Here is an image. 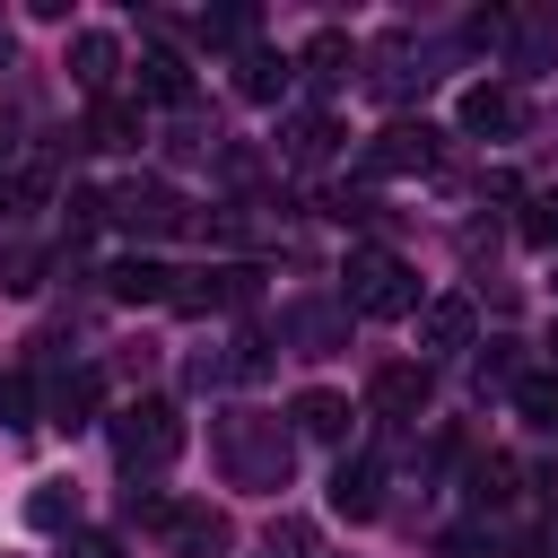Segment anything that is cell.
Here are the masks:
<instances>
[{
	"label": "cell",
	"mask_w": 558,
	"mask_h": 558,
	"mask_svg": "<svg viewBox=\"0 0 558 558\" xmlns=\"http://www.w3.org/2000/svg\"><path fill=\"white\" fill-rule=\"evenodd\" d=\"M218 471H227L235 488H288V471H296L288 418H270V410H227V418H218Z\"/></svg>",
	"instance_id": "obj_1"
},
{
	"label": "cell",
	"mask_w": 558,
	"mask_h": 558,
	"mask_svg": "<svg viewBox=\"0 0 558 558\" xmlns=\"http://www.w3.org/2000/svg\"><path fill=\"white\" fill-rule=\"evenodd\" d=\"M174 453H183V410L166 392H140V401L113 410V462H122V480H157Z\"/></svg>",
	"instance_id": "obj_2"
},
{
	"label": "cell",
	"mask_w": 558,
	"mask_h": 558,
	"mask_svg": "<svg viewBox=\"0 0 558 558\" xmlns=\"http://www.w3.org/2000/svg\"><path fill=\"white\" fill-rule=\"evenodd\" d=\"M340 305H349V314H375V323L418 314V270H410L392 244H357V253L340 262Z\"/></svg>",
	"instance_id": "obj_3"
},
{
	"label": "cell",
	"mask_w": 558,
	"mask_h": 558,
	"mask_svg": "<svg viewBox=\"0 0 558 558\" xmlns=\"http://www.w3.org/2000/svg\"><path fill=\"white\" fill-rule=\"evenodd\" d=\"M131 514H140V523H157V541H166L174 558H227V549H235V523H227L218 506H192V497H148V488H131Z\"/></svg>",
	"instance_id": "obj_4"
},
{
	"label": "cell",
	"mask_w": 558,
	"mask_h": 558,
	"mask_svg": "<svg viewBox=\"0 0 558 558\" xmlns=\"http://www.w3.org/2000/svg\"><path fill=\"white\" fill-rule=\"evenodd\" d=\"M105 218H113L122 235H174V227L192 218V201H183L166 174H131V183L105 192Z\"/></svg>",
	"instance_id": "obj_5"
},
{
	"label": "cell",
	"mask_w": 558,
	"mask_h": 558,
	"mask_svg": "<svg viewBox=\"0 0 558 558\" xmlns=\"http://www.w3.org/2000/svg\"><path fill=\"white\" fill-rule=\"evenodd\" d=\"M279 340H296L305 357H331V349H349V305L296 296V305H279Z\"/></svg>",
	"instance_id": "obj_6"
},
{
	"label": "cell",
	"mask_w": 558,
	"mask_h": 558,
	"mask_svg": "<svg viewBox=\"0 0 558 558\" xmlns=\"http://www.w3.org/2000/svg\"><path fill=\"white\" fill-rule=\"evenodd\" d=\"M427 392H436L427 357H418V366H410V357H392V366H375V375H366V410H375V418H418V410H427Z\"/></svg>",
	"instance_id": "obj_7"
},
{
	"label": "cell",
	"mask_w": 558,
	"mask_h": 558,
	"mask_svg": "<svg viewBox=\"0 0 558 558\" xmlns=\"http://www.w3.org/2000/svg\"><path fill=\"white\" fill-rule=\"evenodd\" d=\"M436 148H445V140H436V122H384V131H375V148H366V166H375V174H427V166H436Z\"/></svg>",
	"instance_id": "obj_8"
},
{
	"label": "cell",
	"mask_w": 558,
	"mask_h": 558,
	"mask_svg": "<svg viewBox=\"0 0 558 558\" xmlns=\"http://www.w3.org/2000/svg\"><path fill=\"white\" fill-rule=\"evenodd\" d=\"M331 514H349V523L384 514V462H375V453H340V471H331Z\"/></svg>",
	"instance_id": "obj_9"
},
{
	"label": "cell",
	"mask_w": 558,
	"mask_h": 558,
	"mask_svg": "<svg viewBox=\"0 0 558 558\" xmlns=\"http://www.w3.org/2000/svg\"><path fill=\"white\" fill-rule=\"evenodd\" d=\"M288 78H296L288 52H270V44H244V52H235V96H244V105H279Z\"/></svg>",
	"instance_id": "obj_10"
},
{
	"label": "cell",
	"mask_w": 558,
	"mask_h": 558,
	"mask_svg": "<svg viewBox=\"0 0 558 558\" xmlns=\"http://www.w3.org/2000/svg\"><path fill=\"white\" fill-rule=\"evenodd\" d=\"M462 131H480V140H514V131H523V96L497 87V78H480V87L462 96Z\"/></svg>",
	"instance_id": "obj_11"
},
{
	"label": "cell",
	"mask_w": 558,
	"mask_h": 558,
	"mask_svg": "<svg viewBox=\"0 0 558 558\" xmlns=\"http://www.w3.org/2000/svg\"><path fill=\"white\" fill-rule=\"evenodd\" d=\"M174 305H183V314H209V305H253V270H235V262H227V270H183V279H174Z\"/></svg>",
	"instance_id": "obj_12"
},
{
	"label": "cell",
	"mask_w": 558,
	"mask_h": 558,
	"mask_svg": "<svg viewBox=\"0 0 558 558\" xmlns=\"http://www.w3.org/2000/svg\"><path fill=\"white\" fill-rule=\"evenodd\" d=\"M113 70H122V44H113L105 26H78V35H70V78H78L87 96H113Z\"/></svg>",
	"instance_id": "obj_13"
},
{
	"label": "cell",
	"mask_w": 558,
	"mask_h": 558,
	"mask_svg": "<svg viewBox=\"0 0 558 558\" xmlns=\"http://www.w3.org/2000/svg\"><path fill=\"white\" fill-rule=\"evenodd\" d=\"M174 279H183V270H166V262H148V253H131V262L105 270V288H113L122 305H174Z\"/></svg>",
	"instance_id": "obj_14"
},
{
	"label": "cell",
	"mask_w": 558,
	"mask_h": 558,
	"mask_svg": "<svg viewBox=\"0 0 558 558\" xmlns=\"http://www.w3.org/2000/svg\"><path fill=\"white\" fill-rule=\"evenodd\" d=\"M418 349H427V357L471 349V296H427V305H418Z\"/></svg>",
	"instance_id": "obj_15"
},
{
	"label": "cell",
	"mask_w": 558,
	"mask_h": 558,
	"mask_svg": "<svg viewBox=\"0 0 558 558\" xmlns=\"http://www.w3.org/2000/svg\"><path fill=\"white\" fill-rule=\"evenodd\" d=\"M96 392H105V384H96V366H70V375H52V392H44V418L78 436V427L96 418Z\"/></svg>",
	"instance_id": "obj_16"
},
{
	"label": "cell",
	"mask_w": 558,
	"mask_h": 558,
	"mask_svg": "<svg viewBox=\"0 0 558 558\" xmlns=\"http://www.w3.org/2000/svg\"><path fill=\"white\" fill-rule=\"evenodd\" d=\"M140 96H148V105H192V61L166 52V44H148V52H140Z\"/></svg>",
	"instance_id": "obj_17"
},
{
	"label": "cell",
	"mask_w": 558,
	"mask_h": 558,
	"mask_svg": "<svg viewBox=\"0 0 558 558\" xmlns=\"http://www.w3.org/2000/svg\"><path fill=\"white\" fill-rule=\"evenodd\" d=\"M296 70H305L314 87H349V70H357V44H349L340 26H323V35H314V44L296 52Z\"/></svg>",
	"instance_id": "obj_18"
},
{
	"label": "cell",
	"mask_w": 558,
	"mask_h": 558,
	"mask_svg": "<svg viewBox=\"0 0 558 558\" xmlns=\"http://www.w3.org/2000/svg\"><path fill=\"white\" fill-rule=\"evenodd\" d=\"M78 140H87V148H140V105H131V96H96Z\"/></svg>",
	"instance_id": "obj_19"
},
{
	"label": "cell",
	"mask_w": 558,
	"mask_h": 558,
	"mask_svg": "<svg viewBox=\"0 0 558 558\" xmlns=\"http://www.w3.org/2000/svg\"><path fill=\"white\" fill-rule=\"evenodd\" d=\"M366 87H375V96H410V87H427V70H410V35H384V44H375Z\"/></svg>",
	"instance_id": "obj_20"
},
{
	"label": "cell",
	"mask_w": 558,
	"mask_h": 558,
	"mask_svg": "<svg viewBox=\"0 0 558 558\" xmlns=\"http://www.w3.org/2000/svg\"><path fill=\"white\" fill-rule=\"evenodd\" d=\"M331 140H340V131H331V113H288V122H279L288 166H323V157H331Z\"/></svg>",
	"instance_id": "obj_21"
},
{
	"label": "cell",
	"mask_w": 558,
	"mask_h": 558,
	"mask_svg": "<svg viewBox=\"0 0 558 558\" xmlns=\"http://www.w3.org/2000/svg\"><path fill=\"white\" fill-rule=\"evenodd\" d=\"M288 418H296V436H323V445H340V436H349V401H340V392H323V384H314V392H296V410H288Z\"/></svg>",
	"instance_id": "obj_22"
},
{
	"label": "cell",
	"mask_w": 558,
	"mask_h": 558,
	"mask_svg": "<svg viewBox=\"0 0 558 558\" xmlns=\"http://www.w3.org/2000/svg\"><path fill=\"white\" fill-rule=\"evenodd\" d=\"M35 201H52V157H17V166L0 174V209H9V218H26Z\"/></svg>",
	"instance_id": "obj_23"
},
{
	"label": "cell",
	"mask_w": 558,
	"mask_h": 558,
	"mask_svg": "<svg viewBox=\"0 0 558 558\" xmlns=\"http://www.w3.org/2000/svg\"><path fill=\"white\" fill-rule=\"evenodd\" d=\"M26 523H35V532H78V488H70V480H44V488L26 497Z\"/></svg>",
	"instance_id": "obj_24"
},
{
	"label": "cell",
	"mask_w": 558,
	"mask_h": 558,
	"mask_svg": "<svg viewBox=\"0 0 558 558\" xmlns=\"http://www.w3.org/2000/svg\"><path fill=\"white\" fill-rule=\"evenodd\" d=\"M514 480H523V471H514L506 453H480V462H471V506H506Z\"/></svg>",
	"instance_id": "obj_25"
},
{
	"label": "cell",
	"mask_w": 558,
	"mask_h": 558,
	"mask_svg": "<svg viewBox=\"0 0 558 558\" xmlns=\"http://www.w3.org/2000/svg\"><path fill=\"white\" fill-rule=\"evenodd\" d=\"M514 410H523L532 427H558V366H541V375H523V384H514Z\"/></svg>",
	"instance_id": "obj_26"
},
{
	"label": "cell",
	"mask_w": 558,
	"mask_h": 558,
	"mask_svg": "<svg viewBox=\"0 0 558 558\" xmlns=\"http://www.w3.org/2000/svg\"><path fill=\"white\" fill-rule=\"evenodd\" d=\"M488 384H506V392L523 384V357H514V340H488V349H480V392H488Z\"/></svg>",
	"instance_id": "obj_27"
},
{
	"label": "cell",
	"mask_w": 558,
	"mask_h": 558,
	"mask_svg": "<svg viewBox=\"0 0 558 558\" xmlns=\"http://www.w3.org/2000/svg\"><path fill=\"white\" fill-rule=\"evenodd\" d=\"M523 244H541V253H558V192H541V201L523 209Z\"/></svg>",
	"instance_id": "obj_28"
},
{
	"label": "cell",
	"mask_w": 558,
	"mask_h": 558,
	"mask_svg": "<svg viewBox=\"0 0 558 558\" xmlns=\"http://www.w3.org/2000/svg\"><path fill=\"white\" fill-rule=\"evenodd\" d=\"M0 418L9 427H35V384L26 375H0Z\"/></svg>",
	"instance_id": "obj_29"
},
{
	"label": "cell",
	"mask_w": 558,
	"mask_h": 558,
	"mask_svg": "<svg viewBox=\"0 0 558 558\" xmlns=\"http://www.w3.org/2000/svg\"><path fill=\"white\" fill-rule=\"evenodd\" d=\"M253 35V9H218V17H201V44H244Z\"/></svg>",
	"instance_id": "obj_30"
},
{
	"label": "cell",
	"mask_w": 558,
	"mask_h": 558,
	"mask_svg": "<svg viewBox=\"0 0 558 558\" xmlns=\"http://www.w3.org/2000/svg\"><path fill=\"white\" fill-rule=\"evenodd\" d=\"M61 558H122V541H113V532H70Z\"/></svg>",
	"instance_id": "obj_31"
},
{
	"label": "cell",
	"mask_w": 558,
	"mask_h": 558,
	"mask_svg": "<svg viewBox=\"0 0 558 558\" xmlns=\"http://www.w3.org/2000/svg\"><path fill=\"white\" fill-rule=\"evenodd\" d=\"M279 549H288V558H305V549H314V532H305V523H270V558H279Z\"/></svg>",
	"instance_id": "obj_32"
},
{
	"label": "cell",
	"mask_w": 558,
	"mask_h": 558,
	"mask_svg": "<svg viewBox=\"0 0 558 558\" xmlns=\"http://www.w3.org/2000/svg\"><path fill=\"white\" fill-rule=\"evenodd\" d=\"M445 558H497V532H453Z\"/></svg>",
	"instance_id": "obj_33"
},
{
	"label": "cell",
	"mask_w": 558,
	"mask_h": 558,
	"mask_svg": "<svg viewBox=\"0 0 558 558\" xmlns=\"http://www.w3.org/2000/svg\"><path fill=\"white\" fill-rule=\"evenodd\" d=\"M514 558H558V523H541L532 541H514Z\"/></svg>",
	"instance_id": "obj_34"
},
{
	"label": "cell",
	"mask_w": 558,
	"mask_h": 558,
	"mask_svg": "<svg viewBox=\"0 0 558 558\" xmlns=\"http://www.w3.org/2000/svg\"><path fill=\"white\" fill-rule=\"evenodd\" d=\"M541 497H549V506H558V471H541Z\"/></svg>",
	"instance_id": "obj_35"
},
{
	"label": "cell",
	"mask_w": 558,
	"mask_h": 558,
	"mask_svg": "<svg viewBox=\"0 0 558 558\" xmlns=\"http://www.w3.org/2000/svg\"><path fill=\"white\" fill-rule=\"evenodd\" d=\"M0 157H9V140H0Z\"/></svg>",
	"instance_id": "obj_36"
},
{
	"label": "cell",
	"mask_w": 558,
	"mask_h": 558,
	"mask_svg": "<svg viewBox=\"0 0 558 558\" xmlns=\"http://www.w3.org/2000/svg\"><path fill=\"white\" fill-rule=\"evenodd\" d=\"M549 349H558V331H549Z\"/></svg>",
	"instance_id": "obj_37"
}]
</instances>
